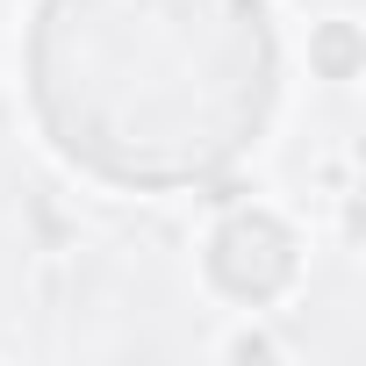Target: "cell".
<instances>
[{
    "instance_id": "1",
    "label": "cell",
    "mask_w": 366,
    "mask_h": 366,
    "mask_svg": "<svg viewBox=\"0 0 366 366\" xmlns=\"http://www.w3.org/2000/svg\"><path fill=\"white\" fill-rule=\"evenodd\" d=\"M202 273H209V287L223 302L273 309L302 280V237H295V223L280 209L237 194V202H223V216H216V230L202 244Z\"/></svg>"
},
{
    "instance_id": "2",
    "label": "cell",
    "mask_w": 366,
    "mask_h": 366,
    "mask_svg": "<svg viewBox=\"0 0 366 366\" xmlns=\"http://www.w3.org/2000/svg\"><path fill=\"white\" fill-rule=\"evenodd\" d=\"M309 65H316V79H330V86H352L359 79V65H366V36H359V22H316L309 29Z\"/></svg>"
},
{
    "instance_id": "3",
    "label": "cell",
    "mask_w": 366,
    "mask_h": 366,
    "mask_svg": "<svg viewBox=\"0 0 366 366\" xmlns=\"http://www.w3.org/2000/svg\"><path fill=\"white\" fill-rule=\"evenodd\" d=\"M223 359H280V345L266 330H230L223 337Z\"/></svg>"
}]
</instances>
